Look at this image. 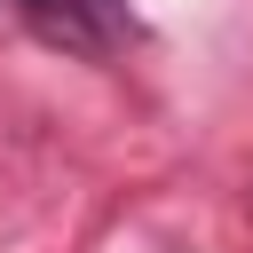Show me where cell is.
<instances>
[{
  "instance_id": "1",
  "label": "cell",
  "mask_w": 253,
  "mask_h": 253,
  "mask_svg": "<svg viewBox=\"0 0 253 253\" xmlns=\"http://www.w3.org/2000/svg\"><path fill=\"white\" fill-rule=\"evenodd\" d=\"M24 16H32L47 40H71V47H103V24L87 16V0H24Z\"/></svg>"
}]
</instances>
